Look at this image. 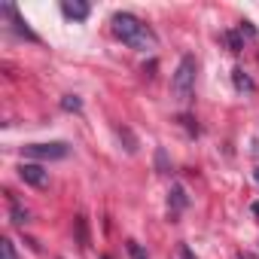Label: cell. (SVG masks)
<instances>
[{"mask_svg": "<svg viewBox=\"0 0 259 259\" xmlns=\"http://www.w3.org/2000/svg\"><path fill=\"white\" fill-rule=\"evenodd\" d=\"M110 25H113L116 40H122L128 49H138V52H153V49L159 46L156 31H153L147 22H141L138 16H132V13H116Z\"/></svg>", "mask_w": 259, "mask_h": 259, "instance_id": "6da1fadb", "label": "cell"}, {"mask_svg": "<svg viewBox=\"0 0 259 259\" xmlns=\"http://www.w3.org/2000/svg\"><path fill=\"white\" fill-rule=\"evenodd\" d=\"M195 58L192 55H183L180 58V64H177V70H174V79H171V92H174V98H177V104H186L189 98H192V92H195Z\"/></svg>", "mask_w": 259, "mask_h": 259, "instance_id": "7a4b0ae2", "label": "cell"}, {"mask_svg": "<svg viewBox=\"0 0 259 259\" xmlns=\"http://www.w3.org/2000/svg\"><path fill=\"white\" fill-rule=\"evenodd\" d=\"M22 156H28V159H64L67 144H31L22 150Z\"/></svg>", "mask_w": 259, "mask_h": 259, "instance_id": "3957f363", "label": "cell"}, {"mask_svg": "<svg viewBox=\"0 0 259 259\" xmlns=\"http://www.w3.org/2000/svg\"><path fill=\"white\" fill-rule=\"evenodd\" d=\"M19 177L25 180V183H31V186H37V189H43V186H49V174L40 168V165H31V162H25L22 168H19Z\"/></svg>", "mask_w": 259, "mask_h": 259, "instance_id": "277c9868", "label": "cell"}, {"mask_svg": "<svg viewBox=\"0 0 259 259\" xmlns=\"http://www.w3.org/2000/svg\"><path fill=\"white\" fill-rule=\"evenodd\" d=\"M61 13L67 16V19H76V22H82V19H89V4H79V0H64L61 4Z\"/></svg>", "mask_w": 259, "mask_h": 259, "instance_id": "5b68a950", "label": "cell"}, {"mask_svg": "<svg viewBox=\"0 0 259 259\" xmlns=\"http://www.w3.org/2000/svg\"><path fill=\"white\" fill-rule=\"evenodd\" d=\"M0 256H4V259H19V253H16V244H13L10 238H4V241H0Z\"/></svg>", "mask_w": 259, "mask_h": 259, "instance_id": "8992f818", "label": "cell"}, {"mask_svg": "<svg viewBox=\"0 0 259 259\" xmlns=\"http://www.w3.org/2000/svg\"><path fill=\"white\" fill-rule=\"evenodd\" d=\"M10 204H13V217H16V223H19V226H22V223H28V210H22L16 198H10Z\"/></svg>", "mask_w": 259, "mask_h": 259, "instance_id": "52a82bcc", "label": "cell"}, {"mask_svg": "<svg viewBox=\"0 0 259 259\" xmlns=\"http://www.w3.org/2000/svg\"><path fill=\"white\" fill-rule=\"evenodd\" d=\"M128 253H132V259H147V256H144V250H141L135 241H128Z\"/></svg>", "mask_w": 259, "mask_h": 259, "instance_id": "ba28073f", "label": "cell"}, {"mask_svg": "<svg viewBox=\"0 0 259 259\" xmlns=\"http://www.w3.org/2000/svg\"><path fill=\"white\" fill-rule=\"evenodd\" d=\"M235 73H238V76H235V82H238V89H247V92H250V89H253V82H250L247 76H241V70H235Z\"/></svg>", "mask_w": 259, "mask_h": 259, "instance_id": "9c48e42d", "label": "cell"}, {"mask_svg": "<svg viewBox=\"0 0 259 259\" xmlns=\"http://www.w3.org/2000/svg\"><path fill=\"white\" fill-rule=\"evenodd\" d=\"M64 110H79V101H76V98L70 101V95H67V98H64Z\"/></svg>", "mask_w": 259, "mask_h": 259, "instance_id": "30bf717a", "label": "cell"}]
</instances>
